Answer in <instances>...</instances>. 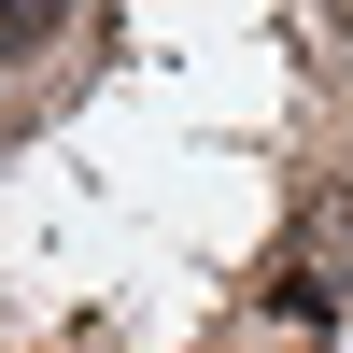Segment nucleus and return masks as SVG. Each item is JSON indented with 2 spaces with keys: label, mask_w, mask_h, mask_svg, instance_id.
Instances as JSON below:
<instances>
[{
  "label": "nucleus",
  "mask_w": 353,
  "mask_h": 353,
  "mask_svg": "<svg viewBox=\"0 0 353 353\" xmlns=\"http://www.w3.org/2000/svg\"><path fill=\"white\" fill-rule=\"evenodd\" d=\"M241 297H269V311H311V325H339V297H353V170L339 184H311L297 212H283V241L254 254V283Z\"/></svg>",
  "instance_id": "1"
}]
</instances>
